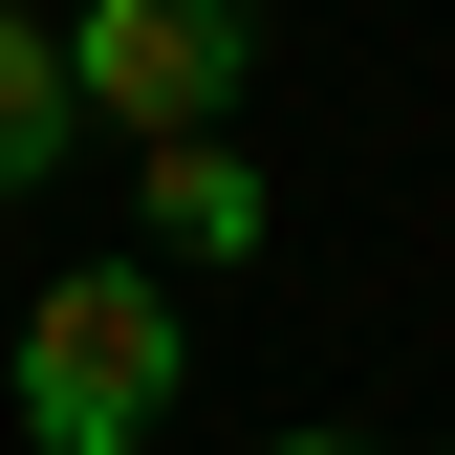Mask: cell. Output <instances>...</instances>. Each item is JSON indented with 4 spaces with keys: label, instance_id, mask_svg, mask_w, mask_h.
Wrapping results in <instances>:
<instances>
[{
    "label": "cell",
    "instance_id": "3957f363",
    "mask_svg": "<svg viewBox=\"0 0 455 455\" xmlns=\"http://www.w3.org/2000/svg\"><path fill=\"white\" fill-rule=\"evenodd\" d=\"M260 239H282V196H260V152H239V131L152 152V260H260Z\"/></svg>",
    "mask_w": 455,
    "mask_h": 455
},
{
    "label": "cell",
    "instance_id": "5b68a950",
    "mask_svg": "<svg viewBox=\"0 0 455 455\" xmlns=\"http://www.w3.org/2000/svg\"><path fill=\"white\" fill-rule=\"evenodd\" d=\"M260 455H369V434H260Z\"/></svg>",
    "mask_w": 455,
    "mask_h": 455
},
{
    "label": "cell",
    "instance_id": "6da1fadb",
    "mask_svg": "<svg viewBox=\"0 0 455 455\" xmlns=\"http://www.w3.org/2000/svg\"><path fill=\"white\" fill-rule=\"evenodd\" d=\"M22 434L44 455H152L174 434V282L152 260H66L22 304Z\"/></svg>",
    "mask_w": 455,
    "mask_h": 455
},
{
    "label": "cell",
    "instance_id": "277c9868",
    "mask_svg": "<svg viewBox=\"0 0 455 455\" xmlns=\"http://www.w3.org/2000/svg\"><path fill=\"white\" fill-rule=\"evenodd\" d=\"M87 152V87H66V22H22V0H0V196H44Z\"/></svg>",
    "mask_w": 455,
    "mask_h": 455
},
{
    "label": "cell",
    "instance_id": "8992f818",
    "mask_svg": "<svg viewBox=\"0 0 455 455\" xmlns=\"http://www.w3.org/2000/svg\"><path fill=\"white\" fill-rule=\"evenodd\" d=\"M434 455H455V434H434Z\"/></svg>",
    "mask_w": 455,
    "mask_h": 455
},
{
    "label": "cell",
    "instance_id": "7a4b0ae2",
    "mask_svg": "<svg viewBox=\"0 0 455 455\" xmlns=\"http://www.w3.org/2000/svg\"><path fill=\"white\" fill-rule=\"evenodd\" d=\"M239 66H260V0H87L66 22L87 131H131V152H196L217 108H239Z\"/></svg>",
    "mask_w": 455,
    "mask_h": 455
}]
</instances>
